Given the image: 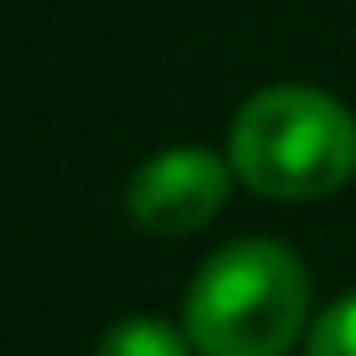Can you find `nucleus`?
<instances>
[{
    "label": "nucleus",
    "mask_w": 356,
    "mask_h": 356,
    "mask_svg": "<svg viewBox=\"0 0 356 356\" xmlns=\"http://www.w3.org/2000/svg\"><path fill=\"white\" fill-rule=\"evenodd\" d=\"M95 356H189V334L161 317H122L100 334Z\"/></svg>",
    "instance_id": "4"
},
{
    "label": "nucleus",
    "mask_w": 356,
    "mask_h": 356,
    "mask_svg": "<svg viewBox=\"0 0 356 356\" xmlns=\"http://www.w3.org/2000/svg\"><path fill=\"white\" fill-rule=\"evenodd\" d=\"M312 284L289 245L234 239L189 284L184 334L200 356H284L306 328Z\"/></svg>",
    "instance_id": "1"
},
{
    "label": "nucleus",
    "mask_w": 356,
    "mask_h": 356,
    "mask_svg": "<svg viewBox=\"0 0 356 356\" xmlns=\"http://www.w3.org/2000/svg\"><path fill=\"white\" fill-rule=\"evenodd\" d=\"M228 167L217 150L206 145H172L156 150L134 178H128V217L156 234V239H178L195 234L200 222L217 217V206L228 200Z\"/></svg>",
    "instance_id": "3"
},
{
    "label": "nucleus",
    "mask_w": 356,
    "mask_h": 356,
    "mask_svg": "<svg viewBox=\"0 0 356 356\" xmlns=\"http://www.w3.org/2000/svg\"><path fill=\"white\" fill-rule=\"evenodd\" d=\"M234 172L273 200H323L356 172V117L306 83L250 95L228 134Z\"/></svg>",
    "instance_id": "2"
},
{
    "label": "nucleus",
    "mask_w": 356,
    "mask_h": 356,
    "mask_svg": "<svg viewBox=\"0 0 356 356\" xmlns=\"http://www.w3.org/2000/svg\"><path fill=\"white\" fill-rule=\"evenodd\" d=\"M306 356H356V295H339L306 339Z\"/></svg>",
    "instance_id": "5"
}]
</instances>
